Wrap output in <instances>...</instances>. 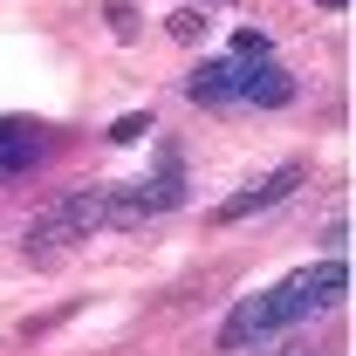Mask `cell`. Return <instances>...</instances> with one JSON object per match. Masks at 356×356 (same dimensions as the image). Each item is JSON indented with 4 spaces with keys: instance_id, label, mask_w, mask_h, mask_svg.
<instances>
[{
    "instance_id": "cell-10",
    "label": "cell",
    "mask_w": 356,
    "mask_h": 356,
    "mask_svg": "<svg viewBox=\"0 0 356 356\" xmlns=\"http://www.w3.org/2000/svg\"><path fill=\"white\" fill-rule=\"evenodd\" d=\"M199 28H206V21H199V7H192V14H178V21H172V35H178V42H199Z\"/></svg>"
},
{
    "instance_id": "cell-5",
    "label": "cell",
    "mask_w": 356,
    "mask_h": 356,
    "mask_svg": "<svg viewBox=\"0 0 356 356\" xmlns=\"http://www.w3.org/2000/svg\"><path fill=\"white\" fill-rule=\"evenodd\" d=\"M302 178H309V165H274L267 178H247L233 199H220L213 206V226H233V220H254V213H267V206H281V199H295L302 192Z\"/></svg>"
},
{
    "instance_id": "cell-6",
    "label": "cell",
    "mask_w": 356,
    "mask_h": 356,
    "mask_svg": "<svg viewBox=\"0 0 356 356\" xmlns=\"http://www.w3.org/2000/svg\"><path fill=\"white\" fill-rule=\"evenodd\" d=\"M48 158V137L28 117H0V178H21Z\"/></svg>"
},
{
    "instance_id": "cell-11",
    "label": "cell",
    "mask_w": 356,
    "mask_h": 356,
    "mask_svg": "<svg viewBox=\"0 0 356 356\" xmlns=\"http://www.w3.org/2000/svg\"><path fill=\"white\" fill-rule=\"evenodd\" d=\"M199 7H226V0H199Z\"/></svg>"
},
{
    "instance_id": "cell-1",
    "label": "cell",
    "mask_w": 356,
    "mask_h": 356,
    "mask_svg": "<svg viewBox=\"0 0 356 356\" xmlns=\"http://www.w3.org/2000/svg\"><path fill=\"white\" fill-rule=\"evenodd\" d=\"M343 295H350V267H343V261L302 267V274L274 281V288H261V295H247L240 309L226 315V322H220V350L226 356H247V350H261V343H274V336L315 322V315H329Z\"/></svg>"
},
{
    "instance_id": "cell-7",
    "label": "cell",
    "mask_w": 356,
    "mask_h": 356,
    "mask_svg": "<svg viewBox=\"0 0 356 356\" xmlns=\"http://www.w3.org/2000/svg\"><path fill=\"white\" fill-rule=\"evenodd\" d=\"M103 14H110V35L117 42H137V7L131 0H103Z\"/></svg>"
},
{
    "instance_id": "cell-3",
    "label": "cell",
    "mask_w": 356,
    "mask_h": 356,
    "mask_svg": "<svg viewBox=\"0 0 356 356\" xmlns=\"http://www.w3.org/2000/svg\"><path fill=\"white\" fill-rule=\"evenodd\" d=\"M89 233H110V185H83V192H62L55 206H42L35 226H28V254L35 261L42 254H69Z\"/></svg>"
},
{
    "instance_id": "cell-9",
    "label": "cell",
    "mask_w": 356,
    "mask_h": 356,
    "mask_svg": "<svg viewBox=\"0 0 356 356\" xmlns=\"http://www.w3.org/2000/svg\"><path fill=\"white\" fill-rule=\"evenodd\" d=\"M254 356H336L329 343H288V350H254Z\"/></svg>"
},
{
    "instance_id": "cell-8",
    "label": "cell",
    "mask_w": 356,
    "mask_h": 356,
    "mask_svg": "<svg viewBox=\"0 0 356 356\" xmlns=\"http://www.w3.org/2000/svg\"><path fill=\"white\" fill-rule=\"evenodd\" d=\"M144 131H151V117H144V110H131V117H117V124H110L117 144H131V137H144Z\"/></svg>"
},
{
    "instance_id": "cell-4",
    "label": "cell",
    "mask_w": 356,
    "mask_h": 356,
    "mask_svg": "<svg viewBox=\"0 0 356 356\" xmlns=\"http://www.w3.org/2000/svg\"><path fill=\"white\" fill-rule=\"evenodd\" d=\"M178 199H185V172H178V158H165L158 172L110 185V233H117V226H144V220H158V213H172Z\"/></svg>"
},
{
    "instance_id": "cell-2",
    "label": "cell",
    "mask_w": 356,
    "mask_h": 356,
    "mask_svg": "<svg viewBox=\"0 0 356 356\" xmlns=\"http://www.w3.org/2000/svg\"><path fill=\"white\" fill-rule=\"evenodd\" d=\"M185 96L192 103H206V110H240V103H254V110H281V103H295V76L274 62V55H220V62H199L192 76H185Z\"/></svg>"
}]
</instances>
